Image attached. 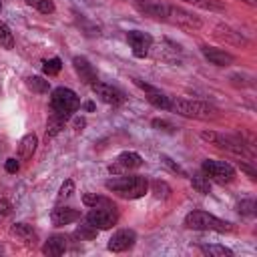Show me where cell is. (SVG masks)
I'll return each mask as SVG.
<instances>
[{
    "instance_id": "1",
    "label": "cell",
    "mask_w": 257,
    "mask_h": 257,
    "mask_svg": "<svg viewBox=\"0 0 257 257\" xmlns=\"http://www.w3.org/2000/svg\"><path fill=\"white\" fill-rule=\"evenodd\" d=\"M104 187L108 191L124 197V199H139V197H143L147 193L149 181L145 177H141V175H128L126 177V173H124V175H114L112 179H108L104 183Z\"/></svg>"
},
{
    "instance_id": "2",
    "label": "cell",
    "mask_w": 257,
    "mask_h": 257,
    "mask_svg": "<svg viewBox=\"0 0 257 257\" xmlns=\"http://www.w3.org/2000/svg\"><path fill=\"white\" fill-rule=\"evenodd\" d=\"M169 110L187 116V118H197V120H207L217 116V108L211 106L209 102L203 100H189V98H173L169 102Z\"/></svg>"
},
{
    "instance_id": "3",
    "label": "cell",
    "mask_w": 257,
    "mask_h": 257,
    "mask_svg": "<svg viewBox=\"0 0 257 257\" xmlns=\"http://www.w3.org/2000/svg\"><path fill=\"white\" fill-rule=\"evenodd\" d=\"M185 225L195 231H217V233L231 231V223H227L207 211H191L185 217Z\"/></svg>"
},
{
    "instance_id": "4",
    "label": "cell",
    "mask_w": 257,
    "mask_h": 257,
    "mask_svg": "<svg viewBox=\"0 0 257 257\" xmlns=\"http://www.w3.org/2000/svg\"><path fill=\"white\" fill-rule=\"evenodd\" d=\"M201 139L207 141V143H211V145H217L219 149H227V151H231L235 155H241V157L249 155L251 157V151L247 149V145L241 139H237V137L221 135V133H215V131H203L201 133Z\"/></svg>"
},
{
    "instance_id": "5",
    "label": "cell",
    "mask_w": 257,
    "mask_h": 257,
    "mask_svg": "<svg viewBox=\"0 0 257 257\" xmlns=\"http://www.w3.org/2000/svg\"><path fill=\"white\" fill-rule=\"evenodd\" d=\"M78 106H80V98L76 96L74 90H70L66 86H58L52 90V94H50V108L52 110L70 114V112L78 110Z\"/></svg>"
},
{
    "instance_id": "6",
    "label": "cell",
    "mask_w": 257,
    "mask_h": 257,
    "mask_svg": "<svg viewBox=\"0 0 257 257\" xmlns=\"http://www.w3.org/2000/svg\"><path fill=\"white\" fill-rule=\"evenodd\" d=\"M205 177L209 181H215L219 185H225V183H231L235 179V169L233 165H229L227 161H215V159H207L203 161L201 165Z\"/></svg>"
},
{
    "instance_id": "7",
    "label": "cell",
    "mask_w": 257,
    "mask_h": 257,
    "mask_svg": "<svg viewBox=\"0 0 257 257\" xmlns=\"http://www.w3.org/2000/svg\"><path fill=\"white\" fill-rule=\"evenodd\" d=\"M116 207H90L86 213V223H90L96 229H110L116 223Z\"/></svg>"
},
{
    "instance_id": "8",
    "label": "cell",
    "mask_w": 257,
    "mask_h": 257,
    "mask_svg": "<svg viewBox=\"0 0 257 257\" xmlns=\"http://www.w3.org/2000/svg\"><path fill=\"white\" fill-rule=\"evenodd\" d=\"M137 241V233L133 229H118L116 233H112V237L106 243V249L112 253H122L128 251Z\"/></svg>"
},
{
    "instance_id": "9",
    "label": "cell",
    "mask_w": 257,
    "mask_h": 257,
    "mask_svg": "<svg viewBox=\"0 0 257 257\" xmlns=\"http://www.w3.org/2000/svg\"><path fill=\"white\" fill-rule=\"evenodd\" d=\"M169 20H173L177 26H181L185 30H199L203 26L199 16H195L183 8H175V6H169Z\"/></svg>"
},
{
    "instance_id": "10",
    "label": "cell",
    "mask_w": 257,
    "mask_h": 257,
    "mask_svg": "<svg viewBox=\"0 0 257 257\" xmlns=\"http://www.w3.org/2000/svg\"><path fill=\"white\" fill-rule=\"evenodd\" d=\"M92 92H94L102 102L112 104V106H118V104L124 102V94H122V90H118L116 86L106 84V82H98V80H96V82L92 84Z\"/></svg>"
},
{
    "instance_id": "11",
    "label": "cell",
    "mask_w": 257,
    "mask_h": 257,
    "mask_svg": "<svg viewBox=\"0 0 257 257\" xmlns=\"http://www.w3.org/2000/svg\"><path fill=\"white\" fill-rule=\"evenodd\" d=\"M126 42L133 48V54L137 58H145L149 54V48L153 46V38L147 32H141V30H131L126 34Z\"/></svg>"
},
{
    "instance_id": "12",
    "label": "cell",
    "mask_w": 257,
    "mask_h": 257,
    "mask_svg": "<svg viewBox=\"0 0 257 257\" xmlns=\"http://www.w3.org/2000/svg\"><path fill=\"white\" fill-rule=\"evenodd\" d=\"M135 8L149 16V18H155V20H169V6L157 2V0H137L135 2Z\"/></svg>"
},
{
    "instance_id": "13",
    "label": "cell",
    "mask_w": 257,
    "mask_h": 257,
    "mask_svg": "<svg viewBox=\"0 0 257 257\" xmlns=\"http://www.w3.org/2000/svg\"><path fill=\"white\" fill-rule=\"evenodd\" d=\"M201 52L215 66H229V64L235 62V56L231 52L221 50V48H215V46H201Z\"/></svg>"
},
{
    "instance_id": "14",
    "label": "cell",
    "mask_w": 257,
    "mask_h": 257,
    "mask_svg": "<svg viewBox=\"0 0 257 257\" xmlns=\"http://www.w3.org/2000/svg\"><path fill=\"white\" fill-rule=\"evenodd\" d=\"M72 66H74V70H76V74H78V78L84 82V84H94L98 78H96V70L92 68V64L84 58V56H74L72 58Z\"/></svg>"
},
{
    "instance_id": "15",
    "label": "cell",
    "mask_w": 257,
    "mask_h": 257,
    "mask_svg": "<svg viewBox=\"0 0 257 257\" xmlns=\"http://www.w3.org/2000/svg\"><path fill=\"white\" fill-rule=\"evenodd\" d=\"M215 36L225 40V42H229V44H235V46H245L247 44V38L241 32L233 30L231 26H227V24H217L215 26Z\"/></svg>"
},
{
    "instance_id": "16",
    "label": "cell",
    "mask_w": 257,
    "mask_h": 257,
    "mask_svg": "<svg viewBox=\"0 0 257 257\" xmlns=\"http://www.w3.org/2000/svg\"><path fill=\"white\" fill-rule=\"evenodd\" d=\"M76 219H80V213H78L76 209H70V207H56V209H52V213H50V221H52L54 227L68 225V223H72V221H76Z\"/></svg>"
},
{
    "instance_id": "17",
    "label": "cell",
    "mask_w": 257,
    "mask_h": 257,
    "mask_svg": "<svg viewBox=\"0 0 257 257\" xmlns=\"http://www.w3.org/2000/svg\"><path fill=\"white\" fill-rule=\"evenodd\" d=\"M145 92H147V100L153 104V106H157V108H169V96H165L159 88H155V86H151V84H147V82H141V80H135Z\"/></svg>"
},
{
    "instance_id": "18",
    "label": "cell",
    "mask_w": 257,
    "mask_h": 257,
    "mask_svg": "<svg viewBox=\"0 0 257 257\" xmlns=\"http://www.w3.org/2000/svg\"><path fill=\"white\" fill-rule=\"evenodd\" d=\"M36 145H38V137H36L34 133L24 135V137L20 139V143H18V159H20V161L32 159V155H34V151H36Z\"/></svg>"
},
{
    "instance_id": "19",
    "label": "cell",
    "mask_w": 257,
    "mask_h": 257,
    "mask_svg": "<svg viewBox=\"0 0 257 257\" xmlns=\"http://www.w3.org/2000/svg\"><path fill=\"white\" fill-rule=\"evenodd\" d=\"M68 118H70V114L52 110L50 116H48V120H46V137H56L64 128V124H66Z\"/></svg>"
},
{
    "instance_id": "20",
    "label": "cell",
    "mask_w": 257,
    "mask_h": 257,
    "mask_svg": "<svg viewBox=\"0 0 257 257\" xmlns=\"http://www.w3.org/2000/svg\"><path fill=\"white\" fill-rule=\"evenodd\" d=\"M64 251H66V237L64 235H52L42 247V253L44 255H52V257H58Z\"/></svg>"
},
{
    "instance_id": "21",
    "label": "cell",
    "mask_w": 257,
    "mask_h": 257,
    "mask_svg": "<svg viewBox=\"0 0 257 257\" xmlns=\"http://www.w3.org/2000/svg\"><path fill=\"white\" fill-rule=\"evenodd\" d=\"M10 233H12L14 237H18L20 241H24V243H34V241H36V231H34L30 225H26V223H16V225H12Z\"/></svg>"
},
{
    "instance_id": "22",
    "label": "cell",
    "mask_w": 257,
    "mask_h": 257,
    "mask_svg": "<svg viewBox=\"0 0 257 257\" xmlns=\"http://www.w3.org/2000/svg\"><path fill=\"white\" fill-rule=\"evenodd\" d=\"M116 163H120L126 171H133V169H139L143 165V157L139 153H133V151H124L116 157Z\"/></svg>"
},
{
    "instance_id": "23",
    "label": "cell",
    "mask_w": 257,
    "mask_h": 257,
    "mask_svg": "<svg viewBox=\"0 0 257 257\" xmlns=\"http://www.w3.org/2000/svg\"><path fill=\"white\" fill-rule=\"evenodd\" d=\"M205 255H209V257H231L233 255V251L229 249V247H225V245H201L199 247Z\"/></svg>"
},
{
    "instance_id": "24",
    "label": "cell",
    "mask_w": 257,
    "mask_h": 257,
    "mask_svg": "<svg viewBox=\"0 0 257 257\" xmlns=\"http://www.w3.org/2000/svg\"><path fill=\"white\" fill-rule=\"evenodd\" d=\"M193 6H199L203 10H211V12H223L225 10V4L221 0H185Z\"/></svg>"
},
{
    "instance_id": "25",
    "label": "cell",
    "mask_w": 257,
    "mask_h": 257,
    "mask_svg": "<svg viewBox=\"0 0 257 257\" xmlns=\"http://www.w3.org/2000/svg\"><path fill=\"white\" fill-rule=\"evenodd\" d=\"M191 185H193V189H195L197 193H201V195H209V193H211V181H209L205 175H193V177H191Z\"/></svg>"
},
{
    "instance_id": "26",
    "label": "cell",
    "mask_w": 257,
    "mask_h": 257,
    "mask_svg": "<svg viewBox=\"0 0 257 257\" xmlns=\"http://www.w3.org/2000/svg\"><path fill=\"white\" fill-rule=\"evenodd\" d=\"M74 235H76L80 241H92V239L98 235V229L92 227L90 223H84V225H78V227H76Z\"/></svg>"
},
{
    "instance_id": "27",
    "label": "cell",
    "mask_w": 257,
    "mask_h": 257,
    "mask_svg": "<svg viewBox=\"0 0 257 257\" xmlns=\"http://www.w3.org/2000/svg\"><path fill=\"white\" fill-rule=\"evenodd\" d=\"M82 203L86 207H112V203L100 195H92V193H84L82 195Z\"/></svg>"
},
{
    "instance_id": "28",
    "label": "cell",
    "mask_w": 257,
    "mask_h": 257,
    "mask_svg": "<svg viewBox=\"0 0 257 257\" xmlns=\"http://www.w3.org/2000/svg\"><path fill=\"white\" fill-rule=\"evenodd\" d=\"M0 48H6V50L14 48V36L10 32L8 24L2 22V20H0Z\"/></svg>"
},
{
    "instance_id": "29",
    "label": "cell",
    "mask_w": 257,
    "mask_h": 257,
    "mask_svg": "<svg viewBox=\"0 0 257 257\" xmlns=\"http://www.w3.org/2000/svg\"><path fill=\"white\" fill-rule=\"evenodd\" d=\"M26 82H28L30 90H34V92H40V94L48 92V88H50L48 80H44L42 76H28V78H26Z\"/></svg>"
},
{
    "instance_id": "30",
    "label": "cell",
    "mask_w": 257,
    "mask_h": 257,
    "mask_svg": "<svg viewBox=\"0 0 257 257\" xmlns=\"http://www.w3.org/2000/svg\"><path fill=\"white\" fill-rule=\"evenodd\" d=\"M60 68H62V60H60L58 56L48 58V60H44V62H42V70H44V74H48V76L58 74V72H60Z\"/></svg>"
},
{
    "instance_id": "31",
    "label": "cell",
    "mask_w": 257,
    "mask_h": 257,
    "mask_svg": "<svg viewBox=\"0 0 257 257\" xmlns=\"http://www.w3.org/2000/svg\"><path fill=\"white\" fill-rule=\"evenodd\" d=\"M72 193H74V181H72V179H66V181L62 183L58 195H56V203H64L66 199L72 197Z\"/></svg>"
},
{
    "instance_id": "32",
    "label": "cell",
    "mask_w": 257,
    "mask_h": 257,
    "mask_svg": "<svg viewBox=\"0 0 257 257\" xmlns=\"http://www.w3.org/2000/svg\"><path fill=\"white\" fill-rule=\"evenodd\" d=\"M26 4L32 6V8H36V10L42 12V14H52V12H54L52 0H26Z\"/></svg>"
},
{
    "instance_id": "33",
    "label": "cell",
    "mask_w": 257,
    "mask_h": 257,
    "mask_svg": "<svg viewBox=\"0 0 257 257\" xmlns=\"http://www.w3.org/2000/svg\"><path fill=\"white\" fill-rule=\"evenodd\" d=\"M153 193H155V197L157 199H167L169 195H171V187L165 183V181H153Z\"/></svg>"
},
{
    "instance_id": "34",
    "label": "cell",
    "mask_w": 257,
    "mask_h": 257,
    "mask_svg": "<svg viewBox=\"0 0 257 257\" xmlns=\"http://www.w3.org/2000/svg\"><path fill=\"white\" fill-rule=\"evenodd\" d=\"M237 211H239L241 215H245V217H253V215H255V201H253V199L241 201V203L237 205Z\"/></svg>"
},
{
    "instance_id": "35",
    "label": "cell",
    "mask_w": 257,
    "mask_h": 257,
    "mask_svg": "<svg viewBox=\"0 0 257 257\" xmlns=\"http://www.w3.org/2000/svg\"><path fill=\"white\" fill-rule=\"evenodd\" d=\"M153 126L159 128V131H167V133H173V128H175L171 122H167L163 118H153Z\"/></svg>"
},
{
    "instance_id": "36",
    "label": "cell",
    "mask_w": 257,
    "mask_h": 257,
    "mask_svg": "<svg viewBox=\"0 0 257 257\" xmlns=\"http://www.w3.org/2000/svg\"><path fill=\"white\" fill-rule=\"evenodd\" d=\"M4 169H6L8 173H18V169H20V163H18L16 159H6V163H4Z\"/></svg>"
},
{
    "instance_id": "37",
    "label": "cell",
    "mask_w": 257,
    "mask_h": 257,
    "mask_svg": "<svg viewBox=\"0 0 257 257\" xmlns=\"http://www.w3.org/2000/svg\"><path fill=\"white\" fill-rule=\"evenodd\" d=\"M108 173L114 177V175H124V173H128V171H126V169H124L120 163H116V161H114V163L108 167Z\"/></svg>"
},
{
    "instance_id": "38",
    "label": "cell",
    "mask_w": 257,
    "mask_h": 257,
    "mask_svg": "<svg viewBox=\"0 0 257 257\" xmlns=\"http://www.w3.org/2000/svg\"><path fill=\"white\" fill-rule=\"evenodd\" d=\"M161 159H163V163H165V165H167V167H171V169H173V171H175V173H181V175H185V171H183V169H181V167H179V165H175V163H173V161H171V159H169V157H165V155H163V157H161Z\"/></svg>"
},
{
    "instance_id": "39",
    "label": "cell",
    "mask_w": 257,
    "mask_h": 257,
    "mask_svg": "<svg viewBox=\"0 0 257 257\" xmlns=\"http://www.w3.org/2000/svg\"><path fill=\"white\" fill-rule=\"evenodd\" d=\"M72 126H74V131H76V133H80V131L86 126V120H84V116H76V118L72 120Z\"/></svg>"
},
{
    "instance_id": "40",
    "label": "cell",
    "mask_w": 257,
    "mask_h": 257,
    "mask_svg": "<svg viewBox=\"0 0 257 257\" xmlns=\"http://www.w3.org/2000/svg\"><path fill=\"white\" fill-rule=\"evenodd\" d=\"M10 209H12V207H10V203H8L6 199H2V201H0V215H8V213H10Z\"/></svg>"
},
{
    "instance_id": "41",
    "label": "cell",
    "mask_w": 257,
    "mask_h": 257,
    "mask_svg": "<svg viewBox=\"0 0 257 257\" xmlns=\"http://www.w3.org/2000/svg\"><path fill=\"white\" fill-rule=\"evenodd\" d=\"M239 165H241V169H243V171H245V173H247L251 179H255V175H257V173H255V171H253L249 165H245V163H239Z\"/></svg>"
},
{
    "instance_id": "42",
    "label": "cell",
    "mask_w": 257,
    "mask_h": 257,
    "mask_svg": "<svg viewBox=\"0 0 257 257\" xmlns=\"http://www.w3.org/2000/svg\"><path fill=\"white\" fill-rule=\"evenodd\" d=\"M92 108H94L92 102H84V110H92Z\"/></svg>"
},
{
    "instance_id": "43",
    "label": "cell",
    "mask_w": 257,
    "mask_h": 257,
    "mask_svg": "<svg viewBox=\"0 0 257 257\" xmlns=\"http://www.w3.org/2000/svg\"><path fill=\"white\" fill-rule=\"evenodd\" d=\"M243 2H245V4H251V6H255V4H257V0H243Z\"/></svg>"
},
{
    "instance_id": "44",
    "label": "cell",
    "mask_w": 257,
    "mask_h": 257,
    "mask_svg": "<svg viewBox=\"0 0 257 257\" xmlns=\"http://www.w3.org/2000/svg\"><path fill=\"white\" fill-rule=\"evenodd\" d=\"M0 10H2V2H0Z\"/></svg>"
}]
</instances>
